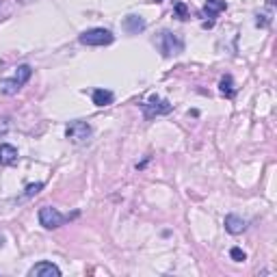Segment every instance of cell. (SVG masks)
Wrapping results in <instances>:
<instances>
[{"label": "cell", "instance_id": "obj_1", "mask_svg": "<svg viewBox=\"0 0 277 277\" xmlns=\"http://www.w3.org/2000/svg\"><path fill=\"white\" fill-rule=\"evenodd\" d=\"M30 74H32L30 65H20L13 78H5V80H0V91H3L5 95H13V93H18L20 89L28 83Z\"/></svg>", "mask_w": 277, "mask_h": 277}, {"label": "cell", "instance_id": "obj_2", "mask_svg": "<svg viewBox=\"0 0 277 277\" xmlns=\"http://www.w3.org/2000/svg\"><path fill=\"white\" fill-rule=\"evenodd\" d=\"M158 48H160V52L162 56H176V54H180L184 50V42L178 35H174V32H160V37H158Z\"/></svg>", "mask_w": 277, "mask_h": 277}, {"label": "cell", "instance_id": "obj_3", "mask_svg": "<svg viewBox=\"0 0 277 277\" xmlns=\"http://www.w3.org/2000/svg\"><path fill=\"white\" fill-rule=\"evenodd\" d=\"M83 46H109L113 44V32L107 28H89L78 37Z\"/></svg>", "mask_w": 277, "mask_h": 277}, {"label": "cell", "instance_id": "obj_4", "mask_svg": "<svg viewBox=\"0 0 277 277\" xmlns=\"http://www.w3.org/2000/svg\"><path fill=\"white\" fill-rule=\"evenodd\" d=\"M65 136L76 145H85V143H89V138H91V126H89L87 121H72V124L65 128Z\"/></svg>", "mask_w": 277, "mask_h": 277}, {"label": "cell", "instance_id": "obj_5", "mask_svg": "<svg viewBox=\"0 0 277 277\" xmlns=\"http://www.w3.org/2000/svg\"><path fill=\"white\" fill-rule=\"evenodd\" d=\"M70 217L61 215L56 208H50V206H44L39 210V223H42L46 230H56V227H61L65 221H67Z\"/></svg>", "mask_w": 277, "mask_h": 277}, {"label": "cell", "instance_id": "obj_6", "mask_svg": "<svg viewBox=\"0 0 277 277\" xmlns=\"http://www.w3.org/2000/svg\"><path fill=\"white\" fill-rule=\"evenodd\" d=\"M143 111H145V117H154V115H167L171 111V104L167 100H160L158 95H152L148 102L143 104Z\"/></svg>", "mask_w": 277, "mask_h": 277}, {"label": "cell", "instance_id": "obj_7", "mask_svg": "<svg viewBox=\"0 0 277 277\" xmlns=\"http://www.w3.org/2000/svg\"><path fill=\"white\" fill-rule=\"evenodd\" d=\"M28 275L30 277H59L61 268L56 264H52V262H39V264H35L30 268Z\"/></svg>", "mask_w": 277, "mask_h": 277}, {"label": "cell", "instance_id": "obj_8", "mask_svg": "<svg viewBox=\"0 0 277 277\" xmlns=\"http://www.w3.org/2000/svg\"><path fill=\"white\" fill-rule=\"evenodd\" d=\"M225 230L230 234H243L247 230V221L238 215H227L225 217Z\"/></svg>", "mask_w": 277, "mask_h": 277}, {"label": "cell", "instance_id": "obj_9", "mask_svg": "<svg viewBox=\"0 0 277 277\" xmlns=\"http://www.w3.org/2000/svg\"><path fill=\"white\" fill-rule=\"evenodd\" d=\"M18 162V150L9 143L0 145V165H15Z\"/></svg>", "mask_w": 277, "mask_h": 277}, {"label": "cell", "instance_id": "obj_10", "mask_svg": "<svg viewBox=\"0 0 277 277\" xmlns=\"http://www.w3.org/2000/svg\"><path fill=\"white\" fill-rule=\"evenodd\" d=\"M113 100H115V95H113V91H109V89H95L93 91L95 107H109V104H113Z\"/></svg>", "mask_w": 277, "mask_h": 277}, {"label": "cell", "instance_id": "obj_11", "mask_svg": "<svg viewBox=\"0 0 277 277\" xmlns=\"http://www.w3.org/2000/svg\"><path fill=\"white\" fill-rule=\"evenodd\" d=\"M124 28L130 32V35H136V32H141L145 28V22L141 18H136V15H128L124 20Z\"/></svg>", "mask_w": 277, "mask_h": 277}, {"label": "cell", "instance_id": "obj_12", "mask_svg": "<svg viewBox=\"0 0 277 277\" xmlns=\"http://www.w3.org/2000/svg\"><path fill=\"white\" fill-rule=\"evenodd\" d=\"M225 0H206V5H203V13L208 15V18H215L217 13L225 11Z\"/></svg>", "mask_w": 277, "mask_h": 277}, {"label": "cell", "instance_id": "obj_13", "mask_svg": "<svg viewBox=\"0 0 277 277\" xmlns=\"http://www.w3.org/2000/svg\"><path fill=\"white\" fill-rule=\"evenodd\" d=\"M219 91H221V95H225V97H232V95L236 93L232 76H223V78H221V83H219Z\"/></svg>", "mask_w": 277, "mask_h": 277}, {"label": "cell", "instance_id": "obj_14", "mask_svg": "<svg viewBox=\"0 0 277 277\" xmlns=\"http://www.w3.org/2000/svg\"><path fill=\"white\" fill-rule=\"evenodd\" d=\"M44 189V182H37V184H28L26 186V193H24V197H32V195H37L39 191Z\"/></svg>", "mask_w": 277, "mask_h": 277}, {"label": "cell", "instance_id": "obj_15", "mask_svg": "<svg viewBox=\"0 0 277 277\" xmlns=\"http://www.w3.org/2000/svg\"><path fill=\"white\" fill-rule=\"evenodd\" d=\"M230 256H232V260H236V262H245V260H247L245 251H243L240 247H234V249L230 251Z\"/></svg>", "mask_w": 277, "mask_h": 277}, {"label": "cell", "instance_id": "obj_16", "mask_svg": "<svg viewBox=\"0 0 277 277\" xmlns=\"http://www.w3.org/2000/svg\"><path fill=\"white\" fill-rule=\"evenodd\" d=\"M176 15H178L180 20H186V18H189V13H186V5H184V3H178V5H176Z\"/></svg>", "mask_w": 277, "mask_h": 277}, {"label": "cell", "instance_id": "obj_17", "mask_svg": "<svg viewBox=\"0 0 277 277\" xmlns=\"http://www.w3.org/2000/svg\"><path fill=\"white\" fill-rule=\"evenodd\" d=\"M268 22H271V18H268L266 13L258 15V20H256V24H258V26H268Z\"/></svg>", "mask_w": 277, "mask_h": 277}, {"label": "cell", "instance_id": "obj_18", "mask_svg": "<svg viewBox=\"0 0 277 277\" xmlns=\"http://www.w3.org/2000/svg\"><path fill=\"white\" fill-rule=\"evenodd\" d=\"M3 245H5V236L0 234V249H3Z\"/></svg>", "mask_w": 277, "mask_h": 277}, {"label": "cell", "instance_id": "obj_19", "mask_svg": "<svg viewBox=\"0 0 277 277\" xmlns=\"http://www.w3.org/2000/svg\"><path fill=\"white\" fill-rule=\"evenodd\" d=\"M154 3H162V0H154Z\"/></svg>", "mask_w": 277, "mask_h": 277}]
</instances>
